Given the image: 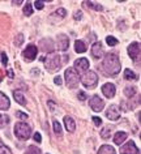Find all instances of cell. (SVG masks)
Returning <instances> with one entry per match:
<instances>
[{"label":"cell","instance_id":"cell-1","mask_svg":"<svg viewBox=\"0 0 141 154\" xmlns=\"http://www.w3.org/2000/svg\"><path fill=\"white\" fill-rule=\"evenodd\" d=\"M102 69L103 73L107 76H115L120 72V61L119 57L115 54H107L102 63Z\"/></svg>","mask_w":141,"mask_h":154},{"label":"cell","instance_id":"cell-2","mask_svg":"<svg viewBox=\"0 0 141 154\" xmlns=\"http://www.w3.org/2000/svg\"><path fill=\"white\" fill-rule=\"evenodd\" d=\"M41 60H43L44 67L50 72H54V71L56 72L60 68V57L58 54H55V52H50L46 57H42Z\"/></svg>","mask_w":141,"mask_h":154},{"label":"cell","instance_id":"cell-3","mask_svg":"<svg viewBox=\"0 0 141 154\" xmlns=\"http://www.w3.org/2000/svg\"><path fill=\"white\" fill-rule=\"evenodd\" d=\"M14 134H16V137L20 138V140H28L30 137V134H32V129H30V127L26 124V123L21 122L14 125Z\"/></svg>","mask_w":141,"mask_h":154},{"label":"cell","instance_id":"cell-4","mask_svg":"<svg viewBox=\"0 0 141 154\" xmlns=\"http://www.w3.org/2000/svg\"><path fill=\"white\" fill-rule=\"evenodd\" d=\"M81 82H82V85L86 86V88H93V86H96L97 82H98V76H97V73L93 72V71H87L86 73H84V75H82Z\"/></svg>","mask_w":141,"mask_h":154},{"label":"cell","instance_id":"cell-5","mask_svg":"<svg viewBox=\"0 0 141 154\" xmlns=\"http://www.w3.org/2000/svg\"><path fill=\"white\" fill-rule=\"evenodd\" d=\"M80 82V76L73 68H68L66 71V84L69 88H76Z\"/></svg>","mask_w":141,"mask_h":154},{"label":"cell","instance_id":"cell-6","mask_svg":"<svg viewBox=\"0 0 141 154\" xmlns=\"http://www.w3.org/2000/svg\"><path fill=\"white\" fill-rule=\"evenodd\" d=\"M37 54H38V48L34 45H29L28 47L24 50L22 56L26 59V61H32V60H34L37 57Z\"/></svg>","mask_w":141,"mask_h":154},{"label":"cell","instance_id":"cell-7","mask_svg":"<svg viewBox=\"0 0 141 154\" xmlns=\"http://www.w3.org/2000/svg\"><path fill=\"white\" fill-rule=\"evenodd\" d=\"M89 105H90V107H91V110H93V111H96V112H100V111H102V109H103L105 102L102 101V99L98 97V95H93V97L90 98Z\"/></svg>","mask_w":141,"mask_h":154},{"label":"cell","instance_id":"cell-8","mask_svg":"<svg viewBox=\"0 0 141 154\" xmlns=\"http://www.w3.org/2000/svg\"><path fill=\"white\" fill-rule=\"evenodd\" d=\"M139 153L140 150L133 141H129L128 144H125L120 148V154H139Z\"/></svg>","mask_w":141,"mask_h":154},{"label":"cell","instance_id":"cell-9","mask_svg":"<svg viewBox=\"0 0 141 154\" xmlns=\"http://www.w3.org/2000/svg\"><path fill=\"white\" fill-rule=\"evenodd\" d=\"M106 116H107V119H110V120H118V119L120 118L119 107L116 105H111L107 109V111H106Z\"/></svg>","mask_w":141,"mask_h":154},{"label":"cell","instance_id":"cell-10","mask_svg":"<svg viewBox=\"0 0 141 154\" xmlns=\"http://www.w3.org/2000/svg\"><path fill=\"white\" fill-rule=\"evenodd\" d=\"M128 55L132 60H137L140 57V43L137 42H133V43L129 45L128 47Z\"/></svg>","mask_w":141,"mask_h":154},{"label":"cell","instance_id":"cell-11","mask_svg":"<svg viewBox=\"0 0 141 154\" xmlns=\"http://www.w3.org/2000/svg\"><path fill=\"white\" fill-rule=\"evenodd\" d=\"M103 47H102V45L100 43V42H97V43L93 45V47H91V55H93V57H96V59H101L102 56H103Z\"/></svg>","mask_w":141,"mask_h":154},{"label":"cell","instance_id":"cell-12","mask_svg":"<svg viewBox=\"0 0 141 154\" xmlns=\"http://www.w3.org/2000/svg\"><path fill=\"white\" fill-rule=\"evenodd\" d=\"M115 86L112 85V84H105L103 86H102V93L105 94V97H107V98H112L114 95H115Z\"/></svg>","mask_w":141,"mask_h":154},{"label":"cell","instance_id":"cell-13","mask_svg":"<svg viewBox=\"0 0 141 154\" xmlns=\"http://www.w3.org/2000/svg\"><path fill=\"white\" fill-rule=\"evenodd\" d=\"M58 47L60 51H66V50L68 48V46H69V41H68V37H66L64 34H60V35L58 37Z\"/></svg>","mask_w":141,"mask_h":154},{"label":"cell","instance_id":"cell-14","mask_svg":"<svg viewBox=\"0 0 141 154\" xmlns=\"http://www.w3.org/2000/svg\"><path fill=\"white\" fill-rule=\"evenodd\" d=\"M75 67L78 69V71H87L89 68V61L85 57H81V59H77L75 61Z\"/></svg>","mask_w":141,"mask_h":154},{"label":"cell","instance_id":"cell-15","mask_svg":"<svg viewBox=\"0 0 141 154\" xmlns=\"http://www.w3.org/2000/svg\"><path fill=\"white\" fill-rule=\"evenodd\" d=\"M64 125L68 132H75L76 129V123L71 116H64Z\"/></svg>","mask_w":141,"mask_h":154},{"label":"cell","instance_id":"cell-16","mask_svg":"<svg viewBox=\"0 0 141 154\" xmlns=\"http://www.w3.org/2000/svg\"><path fill=\"white\" fill-rule=\"evenodd\" d=\"M9 106H11V102H9V99L8 97H7L5 94H3V93H0V110H8L9 109Z\"/></svg>","mask_w":141,"mask_h":154},{"label":"cell","instance_id":"cell-17","mask_svg":"<svg viewBox=\"0 0 141 154\" xmlns=\"http://www.w3.org/2000/svg\"><path fill=\"white\" fill-rule=\"evenodd\" d=\"M125 138H127V133L123 132V131H120V132H116L115 136H114V142L115 144H123V142L125 141Z\"/></svg>","mask_w":141,"mask_h":154},{"label":"cell","instance_id":"cell-18","mask_svg":"<svg viewBox=\"0 0 141 154\" xmlns=\"http://www.w3.org/2000/svg\"><path fill=\"white\" fill-rule=\"evenodd\" d=\"M98 154H116L115 149L110 145H103L101 146V149L98 150Z\"/></svg>","mask_w":141,"mask_h":154},{"label":"cell","instance_id":"cell-19","mask_svg":"<svg viewBox=\"0 0 141 154\" xmlns=\"http://www.w3.org/2000/svg\"><path fill=\"white\" fill-rule=\"evenodd\" d=\"M13 98L16 99V102H18L20 105H26V101H25V97H24V94L21 93L20 90H16V91H13Z\"/></svg>","mask_w":141,"mask_h":154},{"label":"cell","instance_id":"cell-20","mask_svg":"<svg viewBox=\"0 0 141 154\" xmlns=\"http://www.w3.org/2000/svg\"><path fill=\"white\" fill-rule=\"evenodd\" d=\"M82 5H85V7H90L91 9L98 11V12L103 11V7H102L101 4H98V3H94V2H84V3H82Z\"/></svg>","mask_w":141,"mask_h":154},{"label":"cell","instance_id":"cell-21","mask_svg":"<svg viewBox=\"0 0 141 154\" xmlns=\"http://www.w3.org/2000/svg\"><path fill=\"white\" fill-rule=\"evenodd\" d=\"M75 50H76V52L82 54V52L86 51V45L82 41H76L75 42Z\"/></svg>","mask_w":141,"mask_h":154},{"label":"cell","instance_id":"cell-22","mask_svg":"<svg viewBox=\"0 0 141 154\" xmlns=\"http://www.w3.org/2000/svg\"><path fill=\"white\" fill-rule=\"evenodd\" d=\"M124 79L125 80H137V76L133 73L132 69H125L124 71Z\"/></svg>","mask_w":141,"mask_h":154},{"label":"cell","instance_id":"cell-23","mask_svg":"<svg viewBox=\"0 0 141 154\" xmlns=\"http://www.w3.org/2000/svg\"><path fill=\"white\" fill-rule=\"evenodd\" d=\"M66 14H67V12H66V9L64 8H59L58 11H56L55 13H52L51 14V18H54V17H59V18H64L66 17Z\"/></svg>","mask_w":141,"mask_h":154},{"label":"cell","instance_id":"cell-24","mask_svg":"<svg viewBox=\"0 0 141 154\" xmlns=\"http://www.w3.org/2000/svg\"><path fill=\"white\" fill-rule=\"evenodd\" d=\"M25 154H41V150L38 149L37 146L32 145V146H29V148H28V150L25 152Z\"/></svg>","mask_w":141,"mask_h":154},{"label":"cell","instance_id":"cell-25","mask_svg":"<svg viewBox=\"0 0 141 154\" xmlns=\"http://www.w3.org/2000/svg\"><path fill=\"white\" fill-rule=\"evenodd\" d=\"M33 7H32V3H26L25 8H24V14L25 16H30V14L33 13Z\"/></svg>","mask_w":141,"mask_h":154},{"label":"cell","instance_id":"cell-26","mask_svg":"<svg viewBox=\"0 0 141 154\" xmlns=\"http://www.w3.org/2000/svg\"><path fill=\"white\" fill-rule=\"evenodd\" d=\"M124 93H125V95H128V97H132V95H135V94H136V89H135V88H133V86L125 88Z\"/></svg>","mask_w":141,"mask_h":154},{"label":"cell","instance_id":"cell-27","mask_svg":"<svg viewBox=\"0 0 141 154\" xmlns=\"http://www.w3.org/2000/svg\"><path fill=\"white\" fill-rule=\"evenodd\" d=\"M106 42H107L109 46H115L118 43V39L115 37H112V35H109L107 38H106Z\"/></svg>","mask_w":141,"mask_h":154},{"label":"cell","instance_id":"cell-28","mask_svg":"<svg viewBox=\"0 0 141 154\" xmlns=\"http://www.w3.org/2000/svg\"><path fill=\"white\" fill-rule=\"evenodd\" d=\"M54 131L56 134H62V127H60L59 122H56V120H54Z\"/></svg>","mask_w":141,"mask_h":154},{"label":"cell","instance_id":"cell-29","mask_svg":"<svg viewBox=\"0 0 141 154\" xmlns=\"http://www.w3.org/2000/svg\"><path fill=\"white\" fill-rule=\"evenodd\" d=\"M34 7H35L38 11H41V9L44 7V4H43V2H39V0H37V2L34 3Z\"/></svg>","mask_w":141,"mask_h":154},{"label":"cell","instance_id":"cell-30","mask_svg":"<svg viewBox=\"0 0 141 154\" xmlns=\"http://www.w3.org/2000/svg\"><path fill=\"white\" fill-rule=\"evenodd\" d=\"M2 61H3V65H7V63H8V59H7V54L5 52H2Z\"/></svg>","mask_w":141,"mask_h":154},{"label":"cell","instance_id":"cell-31","mask_svg":"<svg viewBox=\"0 0 141 154\" xmlns=\"http://www.w3.org/2000/svg\"><path fill=\"white\" fill-rule=\"evenodd\" d=\"M110 129H103V131H102V134H101V136H102V138H109L110 137Z\"/></svg>","mask_w":141,"mask_h":154},{"label":"cell","instance_id":"cell-32","mask_svg":"<svg viewBox=\"0 0 141 154\" xmlns=\"http://www.w3.org/2000/svg\"><path fill=\"white\" fill-rule=\"evenodd\" d=\"M93 122H94V124H96L97 127H100L102 124V120H101V118H97V116H93Z\"/></svg>","mask_w":141,"mask_h":154},{"label":"cell","instance_id":"cell-33","mask_svg":"<svg viewBox=\"0 0 141 154\" xmlns=\"http://www.w3.org/2000/svg\"><path fill=\"white\" fill-rule=\"evenodd\" d=\"M7 120H8V119H7L5 116H3V115H0V128L5 125V122H7Z\"/></svg>","mask_w":141,"mask_h":154},{"label":"cell","instance_id":"cell-34","mask_svg":"<svg viewBox=\"0 0 141 154\" xmlns=\"http://www.w3.org/2000/svg\"><path fill=\"white\" fill-rule=\"evenodd\" d=\"M78 99L80 101H84V99H86V94H85V91H78Z\"/></svg>","mask_w":141,"mask_h":154},{"label":"cell","instance_id":"cell-35","mask_svg":"<svg viewBox=\"0 0 141 154\" xmlns=\"http://www.w3.org/2000/svg\"><path fill=\"white\" fill-rule=\"evenodd\" d=\"M22 38H24V35H22V34H18V35H17V38H16V45H17V46H20V45H21Z\"/></svg>","mask_w":141,"mask_h":154},{"label":"cell","instance_id":"cell-36","mask_svg":"<svg viewBox=\"0 0 141 154\" xmlns=\"http://www.w3.org/2000/svg\"><path fill=\"white\" fill-rule=\"evenodd\" d=\"M17 116L21 118V119H28V115H26V114H22L21 111H17Z\"/></svg>","mask_w":141,"mask_h":154},{"label":"cell","instance_id":"cell-37","mask_svg":"<svg viewBox=\"0 0 141 154\" xmlns=\"http://www.w3.org/2000/svg\"><path fill=\"white\" fill-rule=\"evenodd\" d=\"M34 140H35L37 142H41V140H42V138H41V134L38 133V132H35V133H34Z\"/></svg>","mask_w":141,"mask_h":154},{"label":"cell","instance_id":"cell-38","mask_svg":"<svg viewBox=\"0 0 141 154\" xmlns=\"http://www.w3.org/2000/svg\"><path fill=\"white\" fill-rule=\"evenodd\" d=\"M81 16H82V13H81V12L75 13V18H76V20H81Z\"/></svg>","mask_w":141,"mask_h":154},{"label":"cell","instance_id":"cell-39","mask_svg":"<svg viewBox=\"0 0 141 154\" xmlns=\"http://www.w3.org/2000/svg\"><path fill=\"white\" fill-rule=\"evenodd\" d=\"M54 81H55L56 85H62V79H60V77H56Z\"/></svg>","mask_w":141,"mask_h":154},{"label":"cell","instance_id":"cell-40","mask_svg":"<svg viewBox=\"0 0 141 154\" xmlns=\"http://www.w3.org/2000/svg\"><path fill=\"white\" fill-rule=\"evenodd\" d=\"M7 73H8V77H11V79H13V77H14V73L12 72V69H8Z\"/></svg>","mask_w":141,"mask_h":154},{"label":"cell","instance_id":"cell-41","mask_svg":"<svg viewBox=\"0 0 141 154\" xmlns=\"http://www.w3.org/2000/svg\"><path fill=\"white\" fill-rule=\"evenodd\" d=\"M2 154H7V153H2Z\"/></svg>","mask_w":141,"mask_h":154}]
</instances>
